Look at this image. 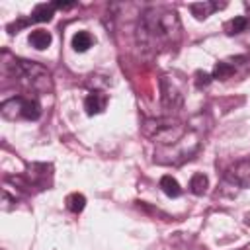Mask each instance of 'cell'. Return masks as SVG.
Wrapping results in <instances>:
<instances>
[{"label":"cell","mask_w":250,"mask_h":250,"mask_svg":"<svg viewBox=\"0 0 250 250\" xmlns=\"http://www.w3.org/2000/svg\"><path fill=\"white\" fill-rule=\"evenodd\" d=\"M178 31H180V20L174 10L152 8L145 12L139 23V41H143L145 45L166 43L172 41V37L178 35Z\"/></svg>","instance_id":"cell-1"},{"label":"cell","mask_w":250,"mask_h":250,"mask_svg":"<svg viewBox=\"0 0 250 250\" xmlns=\"http://www.w3.org/2000/svg\"><path fill=\"white\" fill-rule=\"evenodd\" d=\"M145 137L156 141L158 145H174L186 135V127L176 117H160V119H146L143 125Z\"/></svg>","instance_id":"cell-2"},{"label":"cell","mask_w":250,"mask_h":250,"mask_svg":"<svg viewBox=\"0 0 250 250\" xmlns=\"http://www.w3.org/2000/svg\"><path fill=\"white\" fill-rule=\"evenodd\" d=\"M12 72L16 78L23 80L29 84L35 92H49L51 90V74L45 66L33 61H23V59H14L12 62Z\"/></svg>","instance_id":"cell-3"},{"label":"cell","mask_w":250,"mask_h":250,"mask_svg":"<svg viewBox=\"0 0 250 250\" xmlns=\"http://www.w3.org/2000/svg\"><path fill=\"white\" fill-rule=\"evenodd\" d=\"M0 111H2V117L10 119V121H16V119L35 121V119L41 117L39 102L31 100V98H23V96H16V98H10V100L2 102Z\"/></svg>","instance_id":"cell-4"},{"label":"cell","mask_w":250,"mask_h":250,"mask_svg":"<svg viewBox=\"0 0 250 250\" xmlns=\"http://www.w3.org/2000/svg\"><path fill=\"white\" fill-rule=\"evenodd\" d=\"M160 92H162V105L166 109H176L182 105L184 102V96L180 92V88L176 86V82L170 78V76H162L160 78Z\"/></svg>","instance_id":"cell-5"},{"label":"cell","mask_w":250,"mask_h":250,"mask_svg":"<svg viewBox=\"0 0 250 250\" xmlns=\"http://www.w3.org/2000/svg\"><path fill=\"white\" fill-rule=\"evenodd\" d=\"M229 180L234 182L236 186H242V188H250V158H244V160H238L230 166L229 170Z\"/></svg>","instance_id":"cell-6"},{"label":"cell","mask_w":250,"mask_h":250,"mask_svg":"<svg viewBox=\"0 0 250 250\" xmlns=\"http://www.w3.org/2000/svg\"><path fill=\"white\" fill-rule=\"evenodd\" d=\"M105 105H107V96H105L104 92H98V90L90 92V94L86 96V100H84V109H86L88 115H98V113H102V111L105 109Z\"/></svg>","instance_id":"cell-7"},{"label":"cell","mask_w":250,"mask_h":250,"mask_svg":"<svg viewBox=\"0 0 250 250\" xmlns=\"http://www.w3.org/2000/svg\"><path fill=\"white\" fill-rule=\"evenodd\" d=\"M219 8H225V4H217V2H195V4H189V10L197 20H205L211 12H215Z\"/></svg>","instance_id":"cell-8"},{"label":"cell","mask_w":250,"mask_h":250,"mask_svg":"<svg viewBox=\"0 0 250 250\" xmlns=\"http://www.w3.org/2000/svg\"><path fill=\"white\" fill-rule=\"evenodd\" d=\"M51 41H53V37H51V33L45 31V29H35V31L29 33V45L35 47L37 51L47 49V47L51 45Z\"/></svg>","instance_id":"cell-9"},{"label":"cell","mask_w":250,"mask_h":250,"mask_svg":"<svg viewBox=\"0 0 250 250\" xmlns=\"http://www.w3.org/2000/svg\"><path fill=\"white\" fill-rule=\"evenodd\" d=\"M248 27H250V18H248V16H236V18H232V20H229V21L225 23V31H227L229 35L242 33V31H246Z\"/></svg>","instance_id":"cell-10"},{"label":"cell","mask_w":250,"mask_h":250,"mask_svg":"<svg viewBox=\"0 0 250 250\" xmlns=\"http://www.w3.org/2000/svg\"><path fill=\"white\" fill-rule=\"evenodd\" d=\"M92 43H94V37H92L88 31H76V33L72 35V49H74L76 53L88 51V49L92 47Z\"/></svg>","instance_id":"cell-11"},{"label":"cell","mask_w":250,"mask_h":250,"mask_svg":"<svg viewBox=\"0 0 250 250\" xmlns=\"http://www.w3.org/2000/svg\"><path fill=\"white\" fill-rule=\"evenodd\" d=\"M209 188V178L203 174V172H195L189 180V191L193 195H203Z\"/></svg>","instance_id":"cell-12"},{"label":"cell","mask_w":250,"mask_h":250,"mask_svg":"<svg viewBox=\"0 0 250 250\" xmlns=\"http://www.w3.org/2000/svg\"><path fill=\"white\" fill-rule=\"evenodd\" d=\"M160 189H162L168 197H178V195H182V188H180L178 180L172 178L170 174H164V176L160 178Z\"/></svg>","instance_id":"cell-13"},{"label":"cell","mask_w":250,"mask_h":250,"mask_svg":"<svg viewBox=\"0 0 250 250\" xmlns=\"http://www.w3.org/2000/svg\"><path fill=\"white\" fill-rule=\"evenodd\" d=\"M55 8H57L55 4H39V6L33 10L29 21H49V20L53 18Z\"/></svg>","instance_id":"cell-14"},{"label":"cell","mask_w":250,"mask_h":250,"mask_svg":"<svg viewBox=\"0 0 250 250\" xmlns=\"http://www.w3.org/2000/svg\"><path fill=\"white\" fill-rule=\"evenodd\" d=\"M236 72V68H234V64H230V62H217L215 64V68H213V78H217V80H227V78H230L232 74Z\"/></svg>","instance_id":"cell-15"},{"label":"cell","mask_w":250,"mask_h":250,"mask_svg":"<svg viewBox=\"0 0 250 250\" xmlns=\"http://www.w3.org/2000/svg\"><path fill=\"white\" fill-rule=\"evenodd\" d=\"M86 207V197L82 193H70L66 197V209L72 213H80Z\"/></svg>","instance_id":"cell-16"},{"label":"cell","mask_w":250,"mask_h":250,"mask_svg":"<svg viewBox=\"0 0 250 250\" xmlns=\"http://www.w3.org/2000/svg\"><path fill=\"white\" fill-rule=\"evenodd\" d=\"M213 80V76L211 74H207V72H203V70H197L195 72V86L201 90V88H205L209 82Z\"/></svg>","instance_id":"cell-17"}]
</instances>
